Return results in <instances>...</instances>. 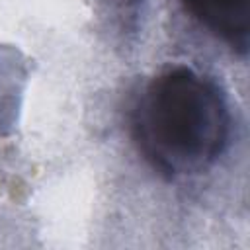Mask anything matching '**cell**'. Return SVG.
<instances>
[{"label": "cell", "mask_w": 250, "mask_h": 250, "mask_svg": "<svg viewBox=\"0 0 250 250\" xmlns=\"http://www.w3.org/2000/svg\"><path fill=\"white\" fill-rule=\"evenodd\" d=\"M0 53H2V51H0ZM16 70H20V66H18V64L14 66V59H12V57H10V59H8L4 64H0V76L10 74V72H16ZM18 80H20V78H12V80H0V92H2V90H6V92H18V90H20V88H18ZM0 105L4 107L6 104H2V102H0Z\"/></svg>", "instance_id": "3"}, {"label": "cell", "mask_w": 250, "mask_h": 250, "mask_svg": "<svg viewBox=\"0 0 250 250\" xmlns=\"http://www.w3.org/2000/svg\"><path fill=\"white\" fill-rule=\"evenodd\" d=\"M193 20L244 55L250 41V0H180Z\"/></svg>", "instance_id": "2"}, {"label": "cell", "mask_w": 250, "mask_h": 250, "mask_svg": "<svg viewBox=\"0 0 250 250\" xmlns=\"http://www.w3.org/2000/svg\"><path fill=\"white\" fill-rule=\"evenodd\" d=\"M131 131L145 160L160 174H195L211 166L229 143V105L211 78L184 64L170 66L143 88Z\"/></svg>", "instance_id": "1"}]
</instances>
